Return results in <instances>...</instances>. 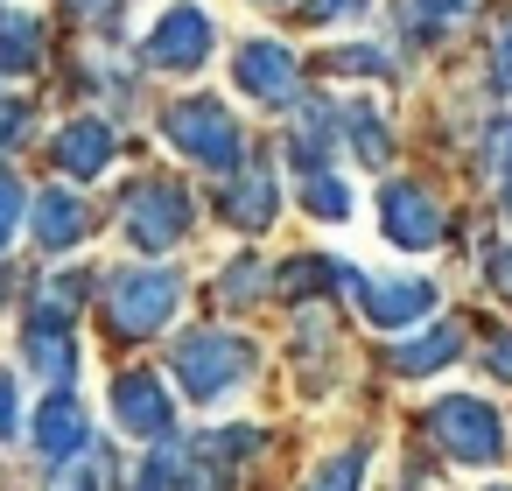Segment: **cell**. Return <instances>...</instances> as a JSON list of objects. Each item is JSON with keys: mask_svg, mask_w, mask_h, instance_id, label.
<instances>
[{"mask_svg": "<svg viewBox=\"0 0 512 491\" xmlns=\"http://www.w3.org/2000/svg\"><path fill=\"white\" fill-rule=\"evenodd\" d=\"M246 449H260V428H225L190 449L169 442V449L141 456L127 491H232V463H246Z\"/></svg>", "mask_w": 512, "mask_h": 491, "instance_id": "6da1fadb", "label": "cell"}, {"mask_svg": "<svg viewBox=\"0 0 512 491\" xmlns=\"http://www.w3.org/2000/svg\"><path fill=\"white\" fill-rule=\"evenodd\" d=\"M176 309H183V281H176L169 267H120V274H106L99 316H106V330H113L120 344L162 337V330L176 323Z\"/></svg>", "mask_w": 512, "mask_h": 491, "instance_id": "7a4b0ae2", "label": "cell"}, {"mask_svg": "<svg viewBox=\"0 0 512 491\" xmlns=\"http://www.w3.org/2000/svg\"><path fill=\"white\" fill-rule=\"evenodd\" d=\"M176 386H183V400H197V407H218L225 393H239L246 379H253V344L246 337H232V330H197V337H183L176 344Z\"/></svg>", "mask_w": 512, "mask_h": 491, "instance_id": "3957f363", "label": "cell"}, {"mask_svg": "<svg viewBox=\"0 0 512 491\" xmlns=\"http://www.w3.org/2000/svg\"><path fill=\"white\" fill-rule=\"evenodd\" d=\"M162 141L176 155H190L197 169H211V176H232L246 162V134L225 113V99H183V106H169L162 113Z\"/></svg>", "mask_w": 512, "mask_h": 491, "instance_id": "277c9868", "label": "cell"}, {"mask_svg": "<svg viewBox=\"0 0 512 491\" xmlns=\"http://www.w3.org/2000/svg\"><path fill=\"white\" fill-rule=\"evenodd\" d=\"M428 428H435V442L449 449V463L484 470V463L505 456V421H498V407L477 400V393H442V400L428 407Z\"/></svg>", "mask_w": 512, "mask_h": 491, "instance_id": "5b68a950", "label": "cell"}, {"mask_svg": "<svg viewBox=\"0 0 512 491\" xmlns=\"http://www.w3.org/2000/svg\"><path fill=\"white\" fill-rule=\"evenodd\" d=\"M190 218H197V204H190V190H183V183H169V176L134 183V190H127V204H120V232H127L141 253H169V246L190 232Z\"/></svg>", "mask_w": 512, "mask_h": 491, "instance_id": "8992f818", "label": "cell"}, {"mask_svg": "<svg viewBox=\"0 0 512 491\" xmlns=\"http://www.w3.org/2000/svg\"><path fill=\"white\" fill-rule=\"evenodd\" d=\"M218 43V22L204 15V0H169L148 29V64L155 71H204Z\"/></svg>", "mask_w": 512, "mask_h": 491, "instance_id": "52a82bcc", "label": "cell"}, {"mask_svg": "<svg viewBox=\"0 0 512 491\" xmlns=\"http://www.w3.org/2000/svg\"><path fill=\"white\" fill-rule=\"evenodd\" d=\"M106 400H113V428L134 435V442H162V435L176 428L169 379H155V372H120V379L106 386Z\"/></svg>", "mask_w": 512, "mask_h": 491, "instance_id": "ba28073f", "label": "cell"}, {"mask_svg": "<svg viewBox=\"0 0 512 491\" xmlns=\"http://www.w3.org/2000/svg\"><path fill=\"white\" fill-rule=\"evenodd\" d=\"M232 78H239V92H246V99H260V106H295V92H302V71H295V57H288L274 36L239 43Z\"/></svg>", "mask_w": 512, "mask_h": 491, "instance_id": "9c48e42d", "label": "cell"}, {"mask_svg": "<svg viewBox=\"0 0 512 491\" xmlns=\"http://www.w3.org/2000/svg\"><path fill=\"white\" fill-rule=\"evenodd\" d=\"M379 225H386V239L393 246H407V253H428L435 239H442V204L421 190V183H386L379 190Z\"/></svg>", "mask_w": 512, "mask_h": 491, "instance_id": "30bf717a", "label": "cell"}, {"mask_svg": "<svg viewBox=\"0 0 512 491\" xmlns=\"http://www.w3.org/2000/svg\"><path fill=\"white\" fill-rule=\"evenodd\" d=\"M351 288H358V302H365V316H372L379 330H407V323H421V316L435 309V281H421V274H400V281H365V274H351Z\"/></svg>", "mask_w": 512, "mask_h": 491, "instance_id": "8fae6325", "label": "cell"}, {"mask_svg": "<svg viewBox=\"0 0 512 491\" xmlns=\"http://www.w3.org/2000/svg\"><path fill=\"white\" fill-rule=\"evenodd\" d=\"M29 435H36V449H43V456L64 470V463H78V456H85V442H92V421H85V407H78V400L57 386V393L36 407Z\"/></svg>", "mask_w": 512, "mask_h": 491, "instance_id": "7c38bea8", "label": "cell"}, {"mask_svg": "<svg viewBox=\"0 0 512 491\" xmlns=\"http://www.w3.org/2000/svg\"><path fill=\"white\" fill-rule=\"evenodd\" d=\"M218 204H225V218H232L239 232H267V225H274V211H281V176H274V169H260V162H253V169H232Z\"/></svg>", "mask_w": 512, "mask_h": 491, "instance_id": "4fadbf2b", "label": "cell"}, {"mask_svg": "<svg viewBox=\"0 0 512 491\" xmlns=\"http://www.w3.org/2000/svg\"><path fill=\"white\" fill-rule=\"evenodd\" d=\"M22 344H29V365L43 372V386H50V393H57V386H71V372H78L71 316H57V309H36V316H29V330H22Z\"/></svg>", "mask_w": 512, "mask_h": 491, "instance_id": "5bb4252c", "label": "cell"}, {"mask_svg": "<svg viewBox=\"0 0 512 491\" xmlns=\"http://www.w3.org/2000/svg\"><path fill=\"white\" fill-rule=\"evenodd\" d=\"M113 148H120V127L113 120H71V127H57V169L71 183H92L113 162Z\"/></svg>", "mask_w": 512, "mask_h": 491, "instance_id": "9a60e30c", "label": "cell"}, {"mask_svg": "<svg viewBox=\"0 0 512 491\" xmlns=\"http://www.w3.org/2000/svg\"><path fill=\"white\" fill-rule=\"evenodd\" d=\"M463 358V323L449 316V323H428V330H414V337H400L393 344V372H407V379H428V372H442V365H456Z\"/></svg>", "mask_w": 512, "mask_h": 491, "instance_id": "2e32d148", "label": "cell"}, {"mask_svg": "<svg viewBox=\"0 0 512 491\" xmlns=\"http://www.w3.org/2000/svg\"><path fill=\"white\" fill-rule=\"evenodd\" d=\"M85 225H92V218H85V197H78V190H57V183H50V190L36 197V239H43L50 253H71V246L85 239Z\"/></svg>", "mask_w": 512, "mask_h": 491, "instance_id": "e0dca14e", "label": "cell"}, {"mask_svg": "<svg viewBox=\"0 0 512 491\" xmlns=\"http://www.w3.org/2000/svg\"><path fill=\"white\" fill-rule=\"evenodd\" d=\"M470 8H477V0H393L400 29H407V36H421V43H428V36H442V29H456Z\"/></svg>", "mask_w": 512, "mask_h": 491, "instance_id": "ac0fdd59", "label": "cell"}, {"mask_svg": "<svg viewBox=\"0 0 512 491\" xmlns=\"http://www.w3.org/2000/svg\"><path fill=\"white\" fill-rule=\"evenodd\" d=\"M36 57H43V29H36V15H0V71L22 78V71H36Z\"/></svg>", "mask_w": 512, "mask_h": 491, "instance_id": "d6986e66", "label": "cell"}, {"mask_svg": "<svg viewBox=\"0 0 512 491\" xmlns=\"http://www.w3.org/2000/svg\"><path fill=\"white\" fill-rule=\"evenodd\" d=\"M302 204H309L323 225H344V218L358 211V197H351V183H344L337 169H309V176H302Z\"/></svg>", "mask_w": 512, "mask_h": 491, "instance_id": "ffe728a7", "label": "cell"}, {"mask_svg": "<svg viewBox=\"0 0 512 491\" xmlns=\"http://www.w3.org/2000/svg\"><path fill=\"white\" fill-rule=\"evenodd\" d=\"M337 134H351V148H358V162H365V169H379V162L393 155V148H386V127H379V106H365V99L337 120Z\"/></svg>", "mask_w": 512, "mask_h": 491, "instance_id": "44dd1931", "label": "cell"}, {"mask_svg": "<svg viewBox=\"0 0 512 491\" xmlns=\"http://www.w3.org/2000/svg\"><path fill=\"white\" fill-rule=\"evenodd\" d=\"M358 484H365V449H337V456H323L309 470L302 491H358Z\"/></svg>", "mask_w": 512, "mask_h": 491, "instance_id": "7402d4cb", "label": "cell"}, {"mask_svg": "<svg viewBox=\"0 0 512 491\" xmlns=\"http://www.w3.org/2000/svg\"><path fill=\"white\" fill-rule=\"evenodd\" d=\"M484 176L498 183V197H505V211H512V113L491 120V134H484Z\"/></svg>", "mask_w": 512, "mask_h": 491, "instance_id": "603a6c76", "label": "cell"}, {"mask_svg": "<svg viewBox=\"0 0 512 491\" xmlns=\"http://www.w3.org/2000/svg\"><path fill=\"white\" fill-rule=\"evenodd\" d=\"M218 281H225V295H232V302H260V295H267V281H274V274H267V267H260V260H232V267H225V274H218Z\"/></svg>", "mask_w": 512, "mask_h": 491, "instance_id": "cb8c5ba5", "label": "cell"}, {"mask_svg": "<svg viewBox=\"0 0 512 491\" xmlns=\"http://www.w3.org/2000/svg\"><path fill=\"white\" fill-rule=\"evenodd\" d=\"M22 211H29V190H22L8 169H0V253H8V239L22 232Z\"/></svg>", "mask_w": 512, "mask_h": 491, "instance_id": "d4e9b609", "label": "cell"}, {"mask_svg": "<svg viewBox=\"0 0 512 491\" xmlns=\"http://www.w3.org/2000/svg\"><path fill=\"white\" fill-rule=\"evenodd\" d=\"M15 428H22V393H15V372L0 365V442H8Z\"/></svg>", "mask_w": 512, "mask_h": 491, "instance_id": "484cf974", "label": "cell"}, {"mask_svg": "<svg viewBox=\"0 0 512 491\" xmlns=\"http://www.w3.org/2000/svg\"><path fill=\"white\" fill-rule=\"evenodd\" d=\"M302 15H309V22H358V15H365V0H309Z\"/></svg>", "mask_w": 512, "mask_h": 491, "instance_id": "4316f807", "label": "cell"}, {"mask_svg": "<svg viewBox=\"0 0 512 491\" xmlns=\"http://www.w3.org/2000/svg\"><path fill=\"white\" fill-rule=\"evenodd\" d=\"M57 491H99V463H92V456H78V463H64V477H57Z\"/></svg>", "mask_w": 512, "mask_h": 491, "instance_id": "83f0119b", "label": "cell"}, {"mask_svg": "<svg viewBox=\"0 0 512 491\" xmlns=\"http://www.w3.org/2000/svg\"><path fill=\"white\" fill-rule=\"evenodd\" d=\"M491 78H498V92H512V22H505V36L491 43Z\"/></svg>", "mask_w": 512, "mask_h": 491, "instance_id": "f1b7e54d", "label": "cell"}, {"mask_svg": "<svg viewBox=\"0 0 512 491\" xmlns=\"http://www.w3.org/2000/svg\"><path fill=\"white\" fill-rule=\"evenodd\" d=\"M330 64H337V71H386V57H379V50H337Z\"/></svg>", "mask_w": 512, "mask_h": 491, "instance_id": "f546056e", "label": "cell"}, {"mask_svg": "<svg viewBox=\"0 0 512 491\" xmlns=\"http://www.w3.org/2000/svg\"><path fill=\"white\" fill-rule=\"evenodd\" d=\"M484 365H491V372H498V379L512 386V330H505V337H498V344L484 351Z\"/></svg>", "mask_w": 512, "mask_h": 491, "instance_id": "4dcf8cb0", "label": "cell"}, {"mask_svg": "<svg viewBox=\"0 0 512 491\" xmlns=\"http://www.w3.org/2000/svg\"><path fill=\"white\" fill-rule=\"evenodd\" d=\"M22 120H29L22 106H0V155H8V148L22 141Z\"/></svg>", "mask_w": 512, "mask_h": 491, "instance_id": "1f68e13d", "label": "cell"}, {"mask_svg": "<svg viewBox=\"0 0 512 491\" xmlns=\"http://www.w3.org/2000/svg\"><path fill=\"white\" fill-rule=\"evenodd\" d=\"M491 288H498V295H512V246L491 260Z\"/></svg>", "mask_w": 512, "mask_h": 491, "instance_id": "d6a6232c", "label": "cell"}, {"mask_svg": "<svg viewBox=\"0 0 512 491\" xmlns=\"http://www.w3.org/2000/svg\"><path fill=\"white\" fill-rule=\"evenodd\" d=\"M64 8H78V15H99V8H113V0H64Z\"/></svg>", "mask_w": 512, "mask_h": 491, "instance_id": "836d02e7", "label": "cell"}, {"mask_svg": "<svg viewBox=\"0 0 512 491\" xmlns=\"http://www.w3.org/2000/svg\"><path fill=\"white\" fill-rule=\"evenodd\" d=\"M491 491H505V484H491Z\"/></svg>", "mask_w": 512, "mask_h": 491, "instance_id": "e575fe53", "label": "cell"}]
</instances>
